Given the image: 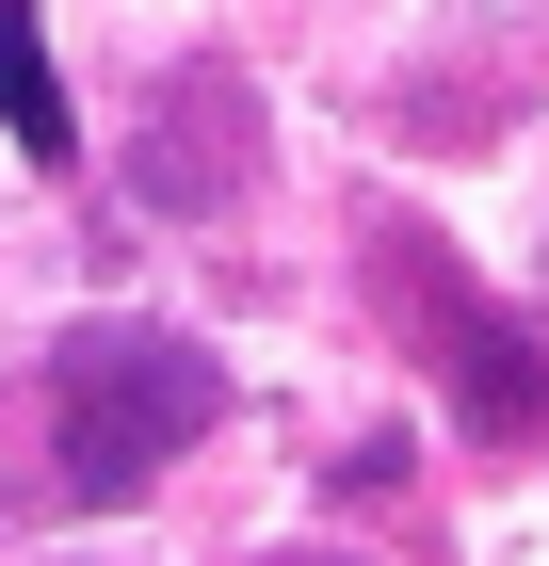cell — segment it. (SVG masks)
Returning <instances> with one entry per match:
<instances>
[{"mask_svg": "<svg viewBox=\"0 0 549 566\" xmlns=\"http://www.w3.org/2000/svg\"><path fill=\"white\" fill-rule=\"evenodd\" d=\"M211 421H226L211 340H162V324L49 340V470H65V502H146Z\"/></svg>", "mask_w": 549, "mask_h": 566, "instance_id": "obj_1", "label": "cell"}, {"mask_svg": "<svg viewBox=\"0 0 549 566\" xmlns=\"http://www.w3.org/2000/svg\"><path fill=\"white\" fill-rule=\"evenodd\" d=\"M0 130L33 146V163H82V114H65V82H49V33H33V0H0Z\"/></svg>", "mask_w": 549, "mask_h": 566, "instance_id": "obj_2", "label": "cell"}, {"mask_svg": "<svg viewBox=\"0 0 549 566\" xmlns=\"http://www.w3.org/2000/svg\"><path fill=\"white\" fill-rule=\"evenodd\" d=\"M292 566H356V551H292Z\"/></svg>", "mask_w": 549, "mask_h": 566, "instance_id": "obj_3", "label": "cell"}]
</instances>
